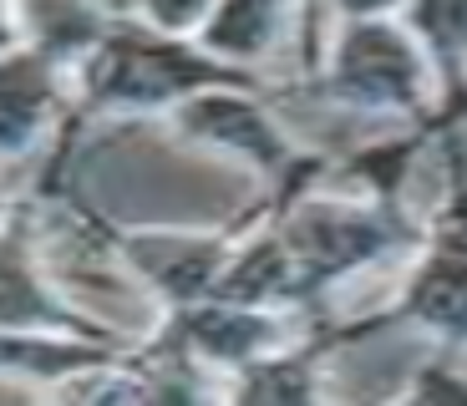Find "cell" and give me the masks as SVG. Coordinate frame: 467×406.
<instances>
[{
    "label": "cell",
    "instance_id": "6da1fadb",
    "mask_svg": "<svg viewBox=\"0 0 467 406\" xmlns=\"http://www.w3.org/2000/svg\"><path fill=\"white\" fill-rule=\"evenodd\" d=\"M336 92L366 107H411L421 92V57L411 36L361 16L336 51Z\"/></svg>",
    "mask_w": 467,
    "mask_h": 406
},
{
    "label": "cell",
    "instance_id": "7a4b0ae2",
    "mask_svg": "<svg viewBox=\"0 0 467 406\" xmlns=\"http://www.w3.org/2000/svg\"><path fill=\"white\" fill-rule=\"evenodd\" d=\"M295 249L305 255L310 275H336L386 249V224L356 209H310L295 224Z\"/></svg>",
    "mask_w": 467,
    "mask_h": 406
},
{
    "label": "cell",
    "instance_id": "3957f363",
    "mask_svg": "<svg viewBox=\"0 0 467 406\" xmlns=\"http://www.w3.org/2000/svg\"><path fill=\"white\" fill-rule=\"evenodd\" d=\"M407 315L442 330V336L467 340V255L462 249H442L432 265L421 269L407 295Z\"/></svg>",
    "mask_w": 467,
    "mask_h": 406
},
{
    "label": "cell",
    "instance_id": "277c9868",
    "mask_svg": "<svg viewBox=\"0 0 467 406\" xmlns=\"http://www.w3.org/2000/svg\"><path fill=\"white\" fill-rule=\"evenodd\" d=\"M188 122H193L199 132H209V138L234 142V148H244V152H254V158H265L269 168L285 158L275 128H269V122L249 102H234V97H203V102L188 107Z\"/></svg>",
    "mask_w": 467,
    "mask_h": 406
},
{
    "label": "cell",
    "instance_id": "5b68a950",
    "mask_svg": "<svg viewBox=\"0 0 467 406\" xmlns=\"http://www.w3.org/2000/svg\"><path fill=\"white\" fill-rule=\"evenodd\" d=\"M280 0H223L219 21L209 26V47L234 51V57H254L265 51L269 31H275Z\"/></svg>",
    "mask_w": 467,
    "mask_h": 406
},
{
    "label": "cell",
    "instance_id": "8992f818",
    "mask_svg": "<svg viewBox=\"0 0 467 406\" xmlns=\"http://www.w3.org/2000/svg\"><path fill=\"white\" fill-rule=\"evenodd\" d=\"M417 31L442 61L467 57V0H417Z\"/></svg>",
    "mask_w": 467,
    "mask_h": 406
},
{
    "label": "cell",
    "instance_id": "52a82bcc",
    "mask_svg": "<svg viewBox=\"0 0 467 406\" xmlns=\"http://www.w3.org/2000/svg\"><path fill=\"white\" fill-rule=\"evenodd\" d=\"M36 102H41V81H36L31 61H21L0 77V142L21 138L26 122L36 117Z\"/></svg>",
    "mask_w": 467,
    "mask_h": 406
},
{
    "label": "cell",
    "instance_id": "ba28073f",
    "mask_svg": "<svg viewBox=\"0 0 467 406\" xmlns=\"http://www.w3.org/2000/svg\"><path fill=\"white\" fill-rule=\"evenodd\" d=\"M199 336L209 340L219 356H244V350H254L269 330H265V320H254V315H213V320L199 325Z\"/></svg>",
    "mask_w": 467,
    "mask_h": 406
},
{
    "label": "cell",
    "instance_id": "9c48e42d",
    "mask_svg": "<svg viewBox=\"0 0 467 406\" xmlns=\"http://www.w3.org/2000/svg\"><path fill=\"white\" fill-rule=\"evenodd\" d=\"M148 5H152L158 16H163L168 26H188L193 16L203 11V5H209V0H148Z\"/></svg>",
    "mask_w": 467,
    "mask_h": 406
},
{
    "label": "cell",
    "instance_id": "30bf717a",
    "mask_svg": "<svg viewBox=\"0 0 467 406\" xmlns=\"http://www.w3.org/2000/svg\"><path fill=\"white\" fill-rule=\"evenodd\" d=\"M336 5H346L350 16H386L397 0H336Z\"/></svg>",
    "mask_w": 467,
    "mask_h": 406
}]
</instances>
